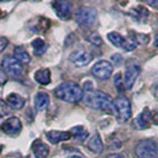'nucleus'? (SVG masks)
I'll return each instance as SVG.
<instances>
[{"label":"nucleus","instance_id":"obj_1","mask_svg":"<svg viewBox=\"0 0 158 158\" xmlns=\"http://www.w3.org/2000/svg\"><path fill=\"white\" fill-rule=\"evenodd\" d=\"M85 102L88 107L99 110L108 114H113L115 112L114 102L111 96L101 90H90L85 94Z\"/></svg>","mask_w":158,"mask_h":158},{"label":"nucleus","instance_id":"obj_2","mask_svg":"<svg viewBox=\"0 0 158 158\" xmlns=\"http://www.w3.org/2000/svg\"><path fill=\"white\" fill-rule=\"evenodd\" d=\"M54 93H55V96L57 99L70 103L79 102L85 96L83 89L75 82H63V83H61L60 86H57L55 88Z\"/></svg>","mask_w":158,"mask_h":158},{"label":"nucleus","instance_id":"obj_3","mask_svg":"<svg viewBox=\"0 0 158 158\" xmlns=\"http://www.w3.org/2000/svg\"><path fill=\"white\" fill-rule=\"evenodd\" d=\"M135 156L139 158H158V143L153 140H140L135 148Z\"/></svg>","mask_w":158,"mask_h":158},{"label":"nucleus","instance_id":"obj_4","mask_svg":"<svg viewBox=\"0 0 158 158\" xmlns=\"http://www.w3.org/2000/svg\"><path fill=\"white\" fill-rule=\"evenodd\" d=\"M107 38L114 47L123 49L125 51H133L137 48V42H135L133 36L131 38H126V37L121 36L118 32H110L107 35Z\"/></svg>","mask_w":158,"mask_h":158},{"label":"nucleus","instance_id":"obj_5","mask_svg":"<svg viewBox=\"0 0 158 158\" xmlns=\"http://www.w3.org/2000/svg\"><path fill=\"white\" fill-rule=\"evenodd\" d=\"M1 67L5 74L13 79L20 77L23 74V67L15 58V56H5L1 61Z\"/></svg>","mask_w":158,"mask_h":158},{"label":"nucleus","instance_id":"obj_6","mask_svg":"<svg viewBox=\"0 0 158 158\" xmlns=\"http://www.w3.org/2000/svg\"><path fill=\"white\" fill-rule=\"evenodd\" d=\"M139 74H140V65L135 61L128 60L126 63V68H125V75H124L125 89H132Z\"/></svg>","mask_w":158,"mask_h":158},{"label":"nucleus","instance_id":"obj_7","mask_svg":"<svg viewBox=\"0 0 158 158\" xmlns=\"http://www.w3.org/2000/svg\"><path fill=\"white\" fill-rule=\"evenodd\" d=\"M75 17H76V20L79 24L83 25V26H92L96 22L98 12L94 7L83 6V7H80L77 10Z\"/></svg>","mask_w":158,"mask_h":158},{"label":"nucleus","instance_id":"obj_8","mask_svg":"<svg viewBox=\"0 0 158 158\" xmlns=\"http://www.w3.org/2000/svg\"><path fill=\"white\" fill-rule=\"evenodd\" d=\"M92 74L95 79L100 80V81H106L110 79L113 74V64L105 60L99 61L92 68Z\"/></svg>","mask_w":158,"mask_h":158},{"label":"nucleus","instance_id":"obj_9","mask_svg":"<svg viewBox=\"0 0 158 158\" xmlns=\"http://www.w3.org/2000/svg\"><path fill=\"white\" fill-rule=\"evenodd\" d=\"M114 107H115V112L118 114L120 120L126 121L131 118L132 115V108H131V102L127 99L126 96H118L114 100Z\"/></svg>","mask_w":158,"mask_h":158},{"label":"nucleus","instance_id":"obj_10","mask_svg":"<svg viewBox=\"0 0 158 158\" xmlns=\"http://www.w3.org/2000/svg\"><path fill=\"white\" fill-rule=\"evenodd\" d=\"M22 127H23L22 121L16 117H12V118H8L7 120H5L1 124L0 128L4 133H6L8 135H17L22 131Z\"/></svg>","mask_w":158,"mask_h":158},{"label":"nucleus","instance_id":"obj_11","mask_svg":"<svg viewBox=\"0 0 158 158\" xmlns=\"http://www.w3.org/2000/svg\"><path fill=\"white\" fill-rule=\"evenodd\" d=\"M69 61L76 67H85L92 61V55L86 50H75L69 55Z\"/></svg>","mask_w":158,"mask_h":158},{"label":"nucleus","instance_id":"obj_12","mask_svg":"<svg viewBox=\"0 0 158 158\" xmlns=\"http://www.w3.org/2000/svg\"><path fill=\"white\" fill-rule=\"evenodd\" d=\"M54 8H55L56 15L61 19L68 20L70 18L71 12H73V7H71L70 2L64 1V0H58V1L54 2Z\"/></svg>","mask_w":158,"mask_h":158},{"label":"nucleus","instance_id":"obj_13","mask_svg":"<svg viewBox=\"0 0 158 158\" xmlns=\"http://www.w3.org/2000/svg\"><path fill=\"white\" fill-rule=\"evenodd\" d=\"M71 135L69 132H63V131H49L47 133V139L51 144H57L60 142H65L70 139Z\"/></svg>","mask_w":158,"mask_h":158},{"label":"nucleus","instance_id":"obj_14","mask_svg":"<svg viewBox=\"0 0 158 158\" xmlns=\"http://www.w3.org/2000/svg\"><path fill=\"white\" fill-rule=\"evenodd\" d=\"M25 101H26L25 98H23L22 95L17 94V93H11L6 98V103L13 110H22L24 105H25Z\"/></svg>","mask_w":158,"mask_h":158},{"label":"nucleus","instance_id":"obj_15","mask_svg":"<svg viewBox=\"0 0 158 158\" xmlns=\"http://www.w3.org/2000/svg\"><path fill=\"white\" fill-rule=\"evenodd\" d=\"M31 149L36 158H45L49 155V148L42 140H35L32 143Z\"/></svg>","mask_w":158,"mask_h":158},{"label":"nucleus","instance_id":"obj_16","mask_svg":"<svg viewBox=\"0 0 158 158\" xmlns=\"http://www.w3.org/2000/svg\"><path fill=\"white\" fill-rule=\"evenodd\" d=\"M151 118H152V115H151L150 111H149L148 108H145V110L135 118V127L139 128V130H144V128L149 127Z\"/></svg>","mask_w":158,"mask_h":158},{"label":"nucleus","instance_id":"obj_17","mask_svg":"<svg viewBox=\"0 0 158 158\" xmlns=\"http://www.w3.org/2000/svg\"><path fill=\"white\" fill-rule=\"evenodd\" d=\"M49 102H50V98L44 92H40L35 96V107H36L37 111L47 110L48 106H49Z\"/></svg>","mask_w":158,"mask_h":158},{"label":"nucleus","instance_id":"obj_18","mask_svg":"<svg viewBox=\"0 0 158 158\" xmlns=\"http://www.w3.org/2000/svg\"><path fill=\"white\" fill-rule=\"evenodd\" d=\"M87 146L89 150L95 152V153H100V152H102L103 144H102V139H101L100 135H99V133H95V135L89 139Z\"/></svg>","mask_w":158,"mask_h":158},{"label":"nucleus","instance_id":"obj_19","mask_svg":"<svg viewBox=\"0 0 158 158\" xmlns=\"http://www.w3.org/2000/svg\"><path fill=\"white\" fill-rule=\"evenodd\" d=\"M35 80L40 83V85H43V86H47L51 82V74H50V70L48 68H43V69H40L35 73Z\"/></svg>","mask_w":158,"mask_h":158},{"label":"nucleus","instance_id":"obj_20","mask_svg":"<svg viewBox=\"0 0 158 158\" xmlns=\"http://www.w3.org/2000/svg\"><path fill=\"white\" fill-rule=\"evenodd\" d=\"M13 54H15V58L20 64H29L31 61V57L29 55V52L23 47H16Z\"/></svg>","mask_w":158,"mask_h":158},{"label":"nucleus","instance_id":"obj_21","mask_svg":"<svg viewBox=\"0 0 158 158\" xmlns=\"http://www.w3.org/2000/svg\"><path fill=\"white\" fill-rule=\"evenodd\" d=\"M31 45H32V48H33L35 55H37V56L43 55V54L47 51V44H45V42L42 40V38H36V40H33L31 43Z\"/></svg>","mask_w":158,"mask_h":158},{"label":"nucleus","instance_id":"obj_22","mask_svg":"<svg viewBox=\"0 0 158 158\" xmlns=\"http://www.w3.org/2000/svg\"><path fill=\"white\" fill-rule=\"evenodd\" d=\"M71 132H74L73 135H74L75 138H79L80 140H83V139H86L88 137V132L85 130V127H82V126L73 127V128H71Z\"/></svg>","mask_w":158,"mask_h":158},{"label":"nucleus","instance_id":"obj_23","mask_svg":"<svg viewBox=\"0 0 158 158\" xmlns=\"http://www.w3.org/2000/svg\"><path fill=\"white\" fill-rule=\"evenodd\" d=\"M114 85H115L117 90L120 92V93L125 89V83L123 82V76H121V74H120V73L115 74V76H114Z\"/></svg>","mask_w":158,"mask_h":158},{"label":"nucleus","instance_id":"obj_24","mask_svg":"<svg viewBox=\"0 0 158 158\" xmlns=\"http://www.w3.org/2000/svg\"><path fill=\"white\" fill-rule=\"evenodd\" d=\"M87 40L89 43H92L93 45H95V47H100L102 44V40L98 33H90L87 37Z\"/></svg>","mask_w":158,"mask_h":158},{"label":"nucleus","instance_id":"obj_25","mask_svg":"<svg viewBox=\"0 0 158 158\" xmlns=\"http://www.w3.org/2000/svg\"><path fill=\"white\" fill-rule=\"evenodd\" d=\"M8 45V40L6 37H0V54L7 48Z\"/></svg>","mask_w":158,"mask_h":158},{"label":"nucleus","instance_id":"obj_26","mask_svg":"<svg viewBox=\"0 0 158 158\" xmlns=\"http://www.w3.org/2000/svg\"><path fill=\"white\" fill-rule=\"evenodd\" d=\"M6 81H7V75L5 74V71L0 69V86H1V85H4Z\"/></svg>","mask_w":158,"mask_h":158},{"label":"nucleus","instance_id":"obj_27","mask_svg":"<svg viewBox=\"0 0 158 158\" xmlns=\"http://www.w3.org/2000/svg\"><path fill=\"white\" fill-rule=\"evenodd\" d=\"M112 61L114 63H120L121 62V56L119 55V54H114V55L112 56Z\"/></svg>","mask_w":158,"mask_h":158},{"label":"nucleus","instance_id":"obj_28","mask_svg":"<svg viewBox=\"0 0 158 158\" xmlns=\"http://www.w3.org/2000/svg\"><path fill=\"white\" fill-rule=\"evenodd\" d=\"M106 158H125V156L123 153H111V155L106 156Z\"/></svg>","mask_w":158,"mask_h":158},{"label":"nucleus","instance_id":"obj_29","mask_svg":"<svg viewBox=\"0 0 158 158\" xmlns=\"http://www.w3.org/2000/svg\"><path fill=\"white\" fill-rule=\"evenodd\" d=\"M83 86H85V88L87 89V92H90V90H93V85H92V82L90 81H86V82H83Z\"/></svg>","mask_w":158,"mask_h":158},{"label":"nucleus","instance_id":"obj_30","mask_svg":"<svg viewBox=\"0 0 158 158\" xmlns=\"http://www.w3.org/2000/svg\"><path fill=\"white\" fill-rule=\"evenodd\" d=\"M152 120H153V123L156 125H158V110L152 114Z\"/></svg>","mask_w":158,"mask_h":158},{"label":"nucleus","instance_id":"obj_31","mask_svg":"<svg viewBox=\"0 0 158 158\" xmlns=\"http://www.w3.org/2000/svg\"><path fill=\"white\" fill-rule=\"evenodd\" d=\"M155 47L158 48V32L156 33V37H155Z\"/></svg>","mask_w":158,"mask_h":158},{"label":"nucleus","instance_id":"obj_32","mask_svg":"<svg viewBox=\"0 0 158 158\" xmlns=\"http://www.w3.org/2000/svg\"><path fill=\"white\" fill-rule=\"evenodd\" d=\"M153 89H158V83H156V85H153ZM155 93V95L158 98V90H156V92H153Z\"/></svg>","mask_w":158,"mask_h":158},{"label":"nucleus","instance_id":"obj_33","mask_svg":"<svg viewBox=\"0 0 158 158\" xmlns=\"http://www.w3.org/2000/svg\"><path fill=\"white\" fill-rule=\"evenodd\" d=\"M67 158H83V157H81L79 155H73V156H69V157H67Z\"/></svg>","mask_w":158,"mask_h":158},{"label":"nucleus","instance_id":"obj_34","mask_svg":"<svg viewBox=\"0 0 158 158\" xmlns=\"http://www.w3.org/2000/svg\"><path fill=\"white\" fill-rule=\"evenodd\" d=\"M1 150H2V146H1V145H0V152H1Z\"/></svg>","mask_w":158,"mask_h":158}]
</instances>
